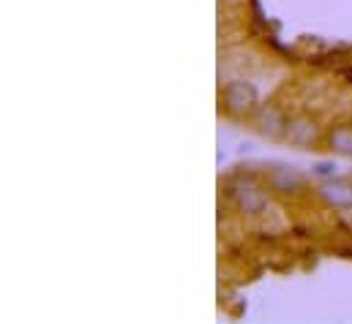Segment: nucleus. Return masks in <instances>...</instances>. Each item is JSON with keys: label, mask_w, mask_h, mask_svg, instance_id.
<instances>
[{"label": "nucleus", "mask_w": 352, "mask_h": 324, "mask_svg": "<svg viewBox=\"0 0 352 324\" xmlns=\"http://www.w3.org/2000/svg\"><path fill=\"white\" fill-rule=\"evenodd\" d=\"M230 196H232L235 207L241 213H246V216H260V213H265V207H267V196H265L257 185H232L230 188Z\"/></svg>", "instance_id": "obj_2"}, {"label": "nucleus", "mask_w": 352, "mask_h": 324, "mask_svg": "<svg viewBox=\"0 0 352 324\" xmlns=\"http://www.w3.org/2000/svg\"><path fill=\"white\" fill-rule=\"evenodd\" d=\"M224 104L230 112H249L257 104V87L252 82L235 80L224 87Z\"/></svg>", "instance_id": "obj_1"}, {"label": "nucleus", "mask_w": 352, "mask_h": 324, "mask_svg": "<svg viewBox=\"0 0 352 324\" xmlns=\"http://www.w3.org/2000/svg\"><path fill=\"white\" fill-rule=\"evenodd\" d=\"M328 145H331V150H336V153L352 156V126H336V128L328 134Z\"/></svg>", "instance_id": "obj_7"}, {"label": "nucleus", "mask_w": 352, "mask_h": 324, "mask_svg": "<svg viewBox=\"0 0 352 324\" xmlns=\"http://www.w3.org/2000/svg\"><path fill=\"white\" fill-rule=\"evenodd\" d=\"M257 128H260V134L276 139V137H284L287 120L276 106H260L257 109Z\"/></svg>", "instance_id": "obj_6"}, {"label": "nucleus", "mask_w": 352, "mask_h": 324, "mask_svg": "<svg viewBox=\"0 0 352 324\" xmlns=\"http://www.w3.org/2000/svg\"><path fill=\"white\" fill-rule=\"evenodd\" d=\"M317 177H325V180H331L333 174H336V163L333 161H320V163H314V169H311Z\"/></svg>", "instance_id": "obj_8"}, {"label": "nucleus", "mask_w": 352, "mask_h": 324, "mask_svg": "<svg viewBox=\"0 0 352 324\" xmlns=\"http://www.w3.org/2000/svg\"><path fill=\"white\" fill-rule=\"evenodd\" d=\"M320 196L325 199V205L336 207V210H352V183L342 177H331L320 185Z\"/></svg>", "instance_id": "obj_3"}, {"label": "nucleus", "mask_w": 352, "mask_h": 324, "mask_svg": "<svg viewBox=\"0 0 352 324\" xmlns=\"http://www.w3.org/2000/svg\"><path fill=\"white\" fill-rule=\"evenodd\" d=\"M284 139L295 148H311L317 139V123L309 117H292V120H287Z\"/></svg>", "instance_id": "obj_4"}, {"label": "nucleus", "mask_w": 352, "mask_h": 324, "mask_svg": "<svg viewBox=\"0 0 352 324\" xmlns=\"http://www.w3.org/2000/svg\"><path fill=\"white\" fill-rule=\"evenodd\" d=\"M267 180H270V185H273L276 191H298V188L303 185V174H300L295 166H284V163L273 166V169L267 172Z\"/></svg>", "instance_id": "obj_5"}]
</instances>
